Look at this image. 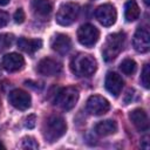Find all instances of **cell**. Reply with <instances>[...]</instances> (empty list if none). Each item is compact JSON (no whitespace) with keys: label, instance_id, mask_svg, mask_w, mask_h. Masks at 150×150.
<instances>
[{"label":"cell","instance_id":"6da1fadb","mask_svg":"<svg viewBox=\"0 0 150 150\" xmlns=\"http://www.w3.org/2000/svg\"><path fill=\"white\" fill-rule=\"evenodd\" d=\"M97 63L94 56L84 53H79L70 61V70L79 77L90 76L95 73Z\"/></svg>","mask_w":150,"mask_h":150},{"label":"cell","instance_id":"7a4b0ae2","mask_svg":"<svg viewBox=\"0 0 150 150\" xmlns=\"http://www.w3.org/2000/svg\"><path fill=\"white\" fill-rule=\"evenodd\" d=\"M67 124L66 121L57 115L49 116L43 125V137L46 141L53 143L66 134Z\"/></svg>","mask_w":150,"mask_h":150},{"label":"cell","instance_id":"3957f363","mask_svg":"<svg viewBox=\"0 0 150 150\" xmlns=\"http://www.w3.org/2000/svg\"><path fill=\"white\" fill-rule=\"evenodd\" d=\"M125 42V35L124 33H114L108 35L103 48H102V55L104 61L110 62L123 50Z\"/></svg>","mask_w":150,"mask_h":150},{"label":"cell","instance_id":"277c9868","mask_svg":"<svg viewBox=\"0 0 150 150\" xmlns=\"http://www.w3.org/2000/svg\"><path fill=\"white\" fill-rule=\"evenodd\" d=\"M77 101H79V90L75 87H66L57 90L53 100V103L63 110H70L76 105Z\"/></svg>","mask_w":150,"mask_h":150},{"label":"cell","instance_id":"5b68a950","mask_svg":"<svg viewBox=\"0 0 150 150\" xmlns=\"http://www.w3.org/2000/svg\"><path fill=\"white\" fill-rule=\"evenodd\" d=\"M80 14V6L75 2H66L60 6L56 13V22L61 26H69L74 23Z\"/></svg>","mask_w":150,"mask_h":150},{"label":"cell","instance_id":"8992f818","mask_svg":"<svg viewBox=\"0 0 150 150\" xmlns=\"http://www.w3.org/2000/svg\"><path fill=\"white\" fill-rule=\"evenodd\" d=\"M98 38H100L98 29L90 23L82 25L77 30V40L84 47H93L98 41Z\"/></svg>","mask_w":150,"mask_h":150},{"label":"cell","instance_id":"52a82bcc","mask_svg":"<svg viewBox=\"0 0 150 150\" xmlns=\"http://www.w3.org/2000/svg\"><path fill=\"white\" fill-rule=\"evenodd\" d=\"M86 109L89 114L100 116V115H104L105 112H108V110L110 109V103L103 96L93 95L87 100Z\"/></svg>","mask_w":150,"mask_h":150},{"label":"cell","instance_id":"ba28073f","mask_svg":"<svg viewBox=\"0 0 150 150\" xmlns=\"http://www.w3.org/2000/svg\"><path fill=\"white\" fill-rule=\"evenodd\" d=\"M95 18L97 19V21L101 25L109 27L116 22L117 13L112 5L104 4V5H101L100 7H97V9L95 11Z\"/></svg>","mask_w":150,"mask_h":150},{"label":"cell","instance_id":"9c48e42d","mask_svg":"<svg viewBox=\"0 0 150 150\" xmlns=\"http://www.w3.org/2000/svg\"><path fill=\"white\" fill-rule=\"evenodd\" d=\"M132 46L138 53H146L150 48V33L146 27H138L134 34Z\"/></svg>","mask_w":150,"mask_h":150},{"label":"cell","instance_id":"30bf717a","mask_svg":"<svg viewBox=\"0 0 150 150\" xmlns=\"http://www.w3.org/2000/svg\"><path fill=\"white\" fill-rule=\"evenodd\" d=\"M8 101L14 108L19 110H26L30 107L32 98L27 91L22 89H13L8 95Z\"/></svg>","mask_w":150,"mask_h":150},{"label":"cell","instance_id":"8fae6325","mask_svg":"<svg viewBox=\"0 0 150 150\" xmlns=\"http://www.w3.org/2000/svg\"><path fill=\"white\" fill-rule=\"evenodd\" d=\"M62 70V66L59 61L50 59V57H46L42 59L39 64H38V71L41 75L45 76H55L59 75Z\"/></svg>","mask_w":150,"mask_h":150},{"label":"cell","instance_id":"7c38bea8","mask_svg":"<svg viewBox=\"0 0 150 150\" xmlns=\"http://www.w3.org/2000/svg\"><path fill=\"white\" fill-rule=\"evenodd\" d=\"M123 80L121 77V75H118L117 73L115 71H109L107 73V76H105V81H104V87L105 89L112 95V96H118L122 91V88H123Z\"/></svg>","mask_w":150,"mask_h":150},{"label":"cell","instance_id":"4fadbf2b","mask_svg":"<svg viewBox=\"0 0 150 150\" xmlns=\"http://www.w3.org/2000/svg\"><path fill=\"white\" fill-rule=\"evenodd\" d=\"M129 117H130V121L132 122V124L135 125V128L138 131H141V132L148 131V129H149V120H148L146 112L143 109H141V108L134 109L129 114Z\"/></svg>","mask_w":150,"mask_h":150},{"label":"cell","instance_id":"5bb4252c","mask_svg":"<svg viewBox=\"0 0 150 150\" xmlns=\"http://www.w3.org/2000/svg\"><path fill=\"white\" fill-rule=\"evenodd\" d=\"M50 46H52L53 50H55L56 53H59L61 55H64L71 49V40L68 35L59 33V34L54 35V38L52 39Z\"/></svg>","mask_w":150,"mask_h":150},{"label":"cell","instance_id":"9a60e30c","mask_svg":"<svg viewBox=\"0 0 150 150\" xmlns=\"http://www.w3.org/2000/svg\"><path fill=\"white\" fill-rule=\"evenodd\" d=\"M23 64H25V60L18 53L6 54L2 59V66L9 73H14V71H18V70L22 69Z\"/></svg>","mask_w":150,"mask_h":150},{"label":"cell","instance_id":"2e32d148","mask_svg":"<svg viewBox=\"0 0 150 150\" xmlns=\"http://www.w3.org/2000/svg\"><path fill=\"white\" fill-rule=\"evenodd\" d=\"M18 47L27 53V54H33L36 50H39L42 47V40L40 39H27V38H20L18 41Z\"/></svg>","mask_w":150,"mask_h":150},{"label":"cell","instance_id":"e0dca14e","mask_svg":"<svg viewBox=\"0 0 150 150\" xmlns=\"http://www.w3.org/2000/svg\"><path fill=\"white\" fill-rule=\"evenodd\" d=\"M117 131V123L112 120L101 121L95 125V132L100 136H109Z\"/></svg>","mask_w":150,"mask_h":150},{"label":"cell","instance_id":"ac0fdd59","mask_svg":"<svg viewBox=\"0 0 150 150\" xmlns=\"http://www.w3.org/2000/svg\"><path fill=\"white\" fill-rule=\"evenodd\" d=\"M139 7L135 0H129L125 2L124 6V18L128 22H132L138 19L139 16Z\"/></svg>","mask_w":150,"mask_h":150},{"label":"cell","instance_id":"d6986e66","mask_svg":"<svg viewBox=\"0 0 150 150\" xmlns=\"http://www.w3.org/2000/svg\"><path fill=\"white\" fill-rule=\"evenodd\" d=\"M33 11L36 15L40 16H47L52 13L53 6L48 0H33L32 2Z\"/></svg>","mask_w":150,"mask_h":150},{"label":"cell","instance_id":"ffe728a7","mask_svg":"<svg viewBox=\"0 0 150 150\" xmlns=\"http://www.w3.org/2000/svg\"><path fill=\"white\" fill-rule=\"evenodd\" d=\"M136 68H137V64H136V62H135L132 59H124V60L121 62V64H120L121 71H122L123 74L128 75V76L132 75V74L136 71Z\"/></svg>","mask_w":150,"mask_h":150},{"label":"cell","instance_id":"44dd1931","mask_svg":"<svg viewBox=\"0 0 150 150\" xmlns=\"http://www.w3.org/2000/svg\"><path fill=\"white\" fill-rule=\"evenodd\" d=\"M13 40H14V36L12 34H8V33L0 34V52L8 49L12 46Z\"/></svg>","mask_w":150,"mask_h":150},{"label":"cell","instance_id":"7402d4cb","mask_svg":"<svg viewBox=\"0 0 150 150\" xmlns=\"http://www.w3.org/2000/svg\"><path fill=\"white\" fill-rule=\"evenodd\" d=\"M21 148H23V149H38L39 148V143L35 141L34 137L27 136V137H25L22 139Z\"/></svg>","mask_w":150,"mask_h":150},{"label":"cell","instance_id":"603a6c76","mask_svg":"<svg viewBox=\"0 0 150 150\" xmlns=\"http://www.w3.org/2000/svg\"><path fill=\"white\" fill-rule=\"evenodd\" d=\"M149 76H150V66L146 63L145 66H144V68H143V70H142V75H141V82H142V84L144 86V88H149V83H150V81H149Z\"/></svg>","mask_w":150,"mask_h":150},{"label":"cell","instance_id":"cb8c5ba5","mask_svg":"<svg viewBox=\"0 0 150 150\" xmlns=\"http://www.w3.org/2000/svg\"><path fill=\"white\" fill-rule=\"evenodd\" d=\"M26 19V15H25V12L22 8H18L14 13V21L16 23H22Z\"/></svg>","mask_w":150,"mask_h":150},{"label":"cell","instance_id":"d4e9b609","mask_svg":"<svg viewBox=\"0 0 150 150\" xmlns=\"http://www.w3.org/2000/svg\"><path fill=\"white\" fill-rule=\"evenodd\" d=\"M35 122H36V117L35 115H29L26 121H25V127L28 128V129H33L35 127Z\"/></svg>","mask_w":150,"mask_h":150},{"label":"cell","instance_id":"484cf974","mask_svg":"<svg viewBox=\"0 0 150 150\" xmlns=\"http://www.w3.org/2000/svg\"><path fill=\"white\" fill-rule=\"evenodd\" d=\"M8 20H9V16L6 12H2L0 11V28L1 27H5L7 23H8Z\"/></svg>","mask_w":150,"mask_h":150},{"label":"cell","instance_id":"4316f807","mask_svg":"<svg viewBox=\"0 0 150 150\" xmlns=\"http://www.w3.org/2000/svg\"><path fill=\"white\" fill-rule=\"evenodd\" d=\"M11 0H0V6H6L9 4Z\"/></svg>","mask_w":150,"mask_h":150},{"label":"cell","instance_id":"83f0119b","mask_svg":"<svg viewBox=\"0 0 150 150\" xmlns=\"http://www.w3.org/2000/svg\"><path fill=\"white\" fill-rule=\"evenodd\" d=\"M143 1H144V4H145L146 6H149V5H150V0H143Z\"/></svg>","mask_w":150,"mask_h":150},{"label":"cell","instance_id":"f1b7e54d","mask_svg":"<svg viewBox=\"0 0 150 150\" xmlns=\"http://www.w3.org/2000/svg\"><path fill=\"white\" fill-rule=\"evenodd\" d=\"M0 149H5V145H4L1 142H0Z\"/></svg>","mask_w":150,"mask_h":150}]
</instances>
